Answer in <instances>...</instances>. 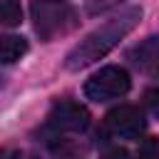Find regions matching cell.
Returning <instances> with one entry per match:
<instances>
[{"label": "cell", "instance_id": "8", "mask_svg": "<svg viewBox=\"0 0 159 159\" xmlns=\"http://www.w3.org/2000/svg\"><path fill=\"white\" fill-rule=\"evenodd\" d=\"M0 17L5 27H15L22 20V10H20V0H0Z\"/></svg>", "mask_w": 159, "mask_h": 159}, {"label": "cell", "instance_id": "6", "mask_svg": "<svg viewBox=\"0 0 159 159\" xmlns=\"http://www.w3.org/2000/svg\"><path fill=\"white\" fill-rule=\"evenodd\" d=\"M129 57H132L137 70H142L144 75L159 80V37H147L144 42H139L129 52Z\"/></svg>", "mask_w": 159, "mask_h": 159}, {"label": "cell", "instance_id": "5", "mask_svg": "<svg viewBox=\"0 0 159 159\" xmlns=\"http://www.w3.org/2000/svg\"><path fill=\"white\" fill-rule=\"evenodd\" d=\"M47 124L55 132H82L89 127V112L80 104V102H70L62 99L57 102L50 114H47Z\"/></svg>", "mask_w": 159, "mask_h": 159}, {"label": "cell", "instance_id": "2", "mask_svg": "<svg viewBox=\"0 0 159 159\" xmlns=\"http://www.w3.org/2000/svg\"><path fill=\"white\" fill-rule=\"evenodd\" d=\"M30 15L40 40L52 42L77 27V12L67 0H32Z\"/></svg>", "mask_w": 159, "mask_h": 159}, {"label": "cell", "instance_id": "10", "mask_svg": "<svg viewBox=\"0 0 159 159\" xmlns=\"http://www.w3.org/2000/svg\"><path fill=\"white\" fill-rule=\"evenodd\" d=\"M144 107L152 117L159 119V87H152V89L144 92Z\"/></svg>", "mask_w": 159, "mask_h": 159}, {"label": "cell", "instance_id": "1", "mask_svg": "<svg viewBox=\"0 0 159 159\" xmlns=\"http://www.w3.org/2000/svg\"><path fill=\"white\" fill-rule=\"evenodd\" d=\"M142 20V7L129 5L124 10H119V15L109 17L104 25L94 27L92 32H87L65 57V67L77 72L82 67H89L92 62L102 60L107 52H112Z\"/></svg>", "mask_w": 159, "mask_h": 159}, {"label": "cell", "instance_id": "3", "mask_svg": "<svg viewBox=\"0 0 159 159\" xmlns=\"http://www.w3.org/2000/svg\"><path fill=\"white\" fill-rule=\"evenodd\" d=\"M129 87H132L129 72L119 65H107L84 82V94L92 102H109V99L124 97Z\"/></svg>", "mask_w": 159, "mask_h": 159}, {"label": "cell", "instance_id": "12", "mask_svg": "<svg viewBox=\"0 0 159 159\" xmlns=\"http://www.w3.org/2000/svg\"><path fill=\"white\" fill-rule=\"evenodd\" d=\"M102 159H132V157H129V152H127V149H112V152H109V154H104Z\"/></svg>", "mask_w": 159, "mask_h": 159}, {"label": "cell", "instance_id": "4", "mask_svg": "<svg viewBox=\"0 0 159 159\" xmlns=\"http://www.w3.org/2000/svg\"><path fill=\"white\" fill-rule=\"evenodd\" d=\"M104 124H107V129L114 137L137 139V137H142V132L147 127V119H144V114H142L139 107H134V104H119V107H114L104 117Z\"/></svg>", "mask_w": 159, "mask_h": 159}, {"label": "cell", "instance_id": "9", "mask_svg": "<svg viewBox=\"0 0 159 159\" xmlns=\"http://www.w3.org/2000/svg\"><path fill=\"white\" fill-rule=\"evenodd\" d=\"M137 159H159V137H147L137 149Z\"/></svg>", "mask_w": 159, "mask_h": 159}, {"label": "cell", "instance_id": "11", "mask_svg": "<svg viewBox=\"0 0 159 159\" xmlns=\"http://www.w3.org/2000/svg\"><path fill=\"white\" fill-rule=\"evenodd\" d=\"M119 0H84V10H87V15H99V12L109 10Z\"/></svg>", "mask_w": 159, "mask_h": 159}, {"label": "cell", "instance_id": "7", "mask_svg": "<svg viewBox=\"0 0 159 159\" xmlns=\"http://www.w3.org/2000/svg\"><path fill=\"white\" fill-rule=\"evenodd\" d=\"M25 52H27V40L25 37H17V35L0 37V57H2V65L17 62Z\"/></svg>", "mask_w": 159, "mask_h": 159}]
</instances>
